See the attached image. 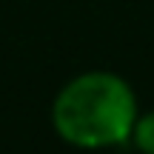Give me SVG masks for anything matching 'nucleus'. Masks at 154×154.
<instances>
[{
    "instance_id": "nucleus-1",
    "label": "nucleus",
    "mask_w": 154,
    "mask_h": 154,
    "mask_svg": "<svg viewBox=\"0 0 154 154\" xmlns=\"http://www.w3.org/2000/svg\"><path fill=\"white\" fill-rule=\"evenodd\" d=\"M137 114L134 88L114 72L77 74L51 103V126L57 137L86 151L128 143Z\"/></svg>"
},
{
    "instance_id": "nucleus-2",
    "label": "nucleus",
    "mask_w": 154,
    "mask_h": 154,
    "mask_svg": "<svg viewBox=\"0 0 154 154\" xmlns=\"http://www.w3.org/2000/svg\"><path fill=\"white\" fill-rule=\"evenodd\" d=\"M128 140L134 143V149H137L140 154H154V111L137 114Z\"/></svg>"
}]
</instances>
